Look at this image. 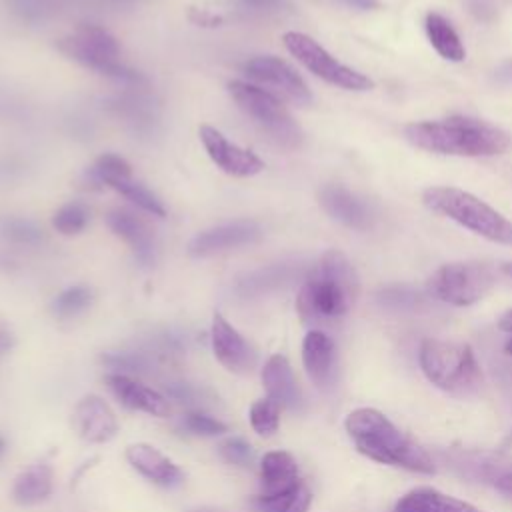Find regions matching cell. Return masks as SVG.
Listing matches in <instances>:
<instances>
[{"instance_id":"obj_30","label":"cell","mask_w":512,"mask_h":512,"mask_svg":"<svg viewBox=\"0 0 512 512\" xmlns=\"http://www.w3.org/2000/svg\"><path fill=\"white\" fill-rule=\"evenodd\" d=\"M92 302V290L88 286H70L52 300V312L58 318H72L86 310Z\"/></svg>"},{"instance_id":"obj_41","label":"cell","mask_w":512,"mask_h":512,"mask_svg":"<svg viewBox=\"0 0 512 512\" xmlns=\"http://www.w3.org/2000/svg\"><path fill=\"white\" fill-rule=\"evenodd\" d=\"M498 328L512 334V310H508V312L498 320Z\"/></svg>"},{"instance_id":"obj_25","label":"cell","mask_w":512,"mask_h":512,"mask_svg":"<svg viewBox=\"0 0 512 512\" xmlns=\"http://www.w3.org/2000/svg\"><path fill=\"white\" fill-rule=\"evenodd\" d=\"M426 36L432 44V48L450 62H462L466 58V48L458 36V32L452 28V24L440 16L438 12H428L424 20Z\"/></svg>"},{"instance_id":"obj_43","label":"cell","mask_w":512,"mask_h":512,"mask_svg":"<svg viewBox=\"0 0 512 512\" xmlns=\"http://www.w3.org/2000/svg\"><path fill=\"white\" fill-rule=\"evenodd\" d=\"M502 270H504V274H506V276H510V278H512V264H504V266H502Z\"/></svg>"},{"instance_id":"obj_22","label":"cell","mask_w":512,"mask_h":512,"mask_svg":"<svg viewBox=\"0 0 512 512\" xmlns=\"http://www.w3.org/2000/svg\"><path fill=\"white\" fill-rule=\"evenodd\" d=\"M300 482L298 464L294 456L286 450H272L262 456L260 462V484L264 496L280 494L290 490Z\"/></svg>"},{"instance_id":"obj_23","label":"cell","mask_w":512,"mask_h":512,"mask_svg":"<svg viewBox=\"0 0 512 512\" xmlns=\"http://www.w3.org/2000/svg\"><path fill=\"white\" fill-rule=\"evenodd\" d=\"M292 276H294L292 264H270L238 276L234 282V292L240 298H256L284 286L286 282H290Z\"/></svg>"},{"instance_id":"obj_15","label":"cell","mask_w":512,"mask_h":512,"mask_svg":"<svg viewBox=\"0 0 512 512\" xmlns=\"http://www.w3.org/2000/svg\"><path fill=\"white\" fill-rule=\"evenodd\" d=\"M106 224L118 238H122L130 246V250L134 252L136 260L142 266L154 264L156 260L154 232L140 216H136L126 208H112L106 214Z\"/></svg>"},{"instance_id":"obj_28","label":"cell","mask_w":512,"mask_h":512,"mask_svg":"<svg viewBox=\"0 0 512 512\" xmlns=\"http://www.w3.org/2000/svg\"><path fill=\"white\" fill-rule=\"evenodd\" d=\"M114 190L118 194H122L126 200H130L132 204H136L140 210H144L152 216H158V218L166 216V208L160 202V198L152 190H148L144 184H140L138 180L130 178V180L118 184Z\"/></svg>"},{"instance_id":"obj_12","label":"cell","mask_w":512,"mask_h":512,"mask_svg":"<svg viewBox=\"0 0 512 512\" xmlns=\"http://www.w3.org/2000/svg\"><path fill=\"white\" fill-rule=\"evenodd\" d=\"M210 342L216 360L234 374H250L258 366L256 348L220 314L214 312Z\"/></svg>"},{"instance_id":"obj_36","label":"cell","mask_w":512,"mask_h":512,"mask_svg":"<svg viewBox=\"0 0 512 512\" xmlns=\"http://www.w3.org/2000/svg\"><path fill=\"white\" fill-rule=\"evenodd\" d=\"M494 488L508 500H512V470H506L494 478Z\"/></svg>"},{"instance_id":"obj_39","label":"cell","mask_w":512,"mask_h":512,"mask_svg":"<svg viewBox=\"0 0 512 512\" xmlns=\"http://www.w3.org/2000/svg\"><path fill=\"white\" fill-rule=\"evenodd\" d=\"M10 346H12V334H10V330L0 322V354L8 352Z\"/></svg>"},{"instance_id":"obj_11","label":"cell","mask_w":512,"mask_h":512,"mask_svg":"<svg viewBox=\"0 0 512 512\" xmlns=\"http://www.w3.org/2000/svg\"><path fill=\"white\" fill-rule=\"evenodd\" d=\"M244 74L258 84L270 86L276 94L292 100L294 104L306 106L312 102V92L304 78L278 56H256L242 66Z\"/></svg>"},{"instance_id":"obj_20","label":"cell","mask_w":512,"mask_h":512,"mask_svg":"<svg viewBox=\"0 0 512 512\" xmlns=\"http://www.w3.org/2000/svg\"><path fill=\"white\" fill-rule=\"evenodd\" d=\"M128 464L142 474L144 478H148L154 484L160 486H176L182 482V472L180 468L168 458L164 456L158 448L146 444V442H136L130 444L124 452Z\"/></svg>"},{"instance_id":"obj_10","label":"cell","mask_w":512,"mask_h":512,"mask_svg":"<svg viewBox=\"0 0 512 512\" xmlns=\"http://www.w3.org/2000/svg\"><path fill=\"white\" fill-rule=\"evenodd\" d=\"M262 238V228L256 220L238 218L198 232L188 242V254L192 258H210L230 250L246 248Z\"/></svg>"},{"instance_id":"obj_7","label":"cell","mask_w":512,"mask_h":512,"mask_svg":"<svg viewBox=\"0 0 512 512\" xmlns=\"http://www.w3.org/2000/svg\"><path fill=\"white\" fill-rule=\"evenodd\" d=\"M56 46L64 56L106 78L124 84L144 82V78L136 70L128 68L120 60L118 40L98 24H80L72 34L60 38Z\"/></svg>"},{"instance_id":"obj_35","label":"cell","mask_w":512,"mask_h":512,"mask_svg":"<svg viewBox=\"0 0 512 512\" xmlns=\"http://www.w3.org/2000/svg\"><path fill=\"white\" fill-rule=\"evenodd\" d=\"M242 8L252 12H278L284 8V0H238Z\"/></svg>"},{"instance_id":"obj_27","label":"cell","mask_w":512,"mask_h":512,"mask_svg":"<svg viewBox=\"0 0 512 512\" xmlns=\"http://www.w3.org/2000/svg\"><path fill=\"white\" fill-rule=\"evenodd\" d=\"M86 178L92 184L108 186L114 190L118 184L132 178V168L122 156L108 152V154H102L100 158H96V162L88 168Z\"/></svg>"},{"instance_id":"obj_33","label":"cell","mask_w":512,"mask_h":512,"mask_svg":"<svg viewBox=\"0 0 512 512\" xmlns=\"http://www.w3.org/2000/svg\"><path fill=\"white\" fill-rule=\"evenodd\" d=\"M182 426L196 436H220L226 432V424L206 412H188L182 418Z\"/></svg>"},{"instance_id":"obj_5","label":"cell","mask_w":512,"mask_h":512,"mask_svg":"<svg viewBox=\"0 0 512 512\" xmlns=\"http://www.w3.org/2000/svg\"><path fill=\"white\" fill-rule=\"evenodd\" d=\"M428 210L454 220L470 232L504 246H512V222L478 196L454 186H430L422 194Z\"/></svg>"},{"instance_id":"obj_1","label":"cell","mask_w":512,"mask_h":512,"mask_svg":"<svg viewBox=\"0 0 512 512\" xmlns=\"http://www.w3.org/2000/svg\"><path fill=\"white\" fill-rule=\"evenodd\" d=\"M344 428L356 450L374 462L418 474L436 472L432 456L376 408H354L346 416Z\"/></svg>"},{"instance_id":"obj_24","label":"cell","mask_w":512,"mask_h":512,"mask_svg":"<svg viewBox=\"0 0 512 512\" xmlns=\"http://www.w3.org/2000/svg\"><path fill=\"white\" fill-rule=\"evenodd\" d=\"M54 488V474L48 464H32L14 478L12 498L20 506L44 502Z\"/></svg>"},{"instance_id":"obj_31","label":"cell","mask_w":512,"mask_h":512,"mask_svg":"<svg viewBox=\"0 0 512 512\" xmlns=\"http://www.w3.org/2000/svg\"><path fill=\"white\" fill-rule=\"evenodd\" d=\"M280 406L270 400V398H262V400H256L252 406H250V426L256 434L260 436H272L276 434L278 426H280Z\"/></svg>"},{"instance_id":"obj_32","label":"cell","mask_w":512,"mask_h":512,"mask_svg":"<svg viewBox=\"0 0 512 512\" xmlns=\"http://www.w3.org/2000/svg\"><path fill=\"white\" fill-rule=\"evenodd\" d=\"M0 232L6 240H10L14 244H24V246L38 244L44 238L42 230L34 222L24 220V218H16V216H6L0 222Z\"/></svg>"},{"instance_id":"obj_38","label":"cell","mask_w":512,"mask_h":512,"mask_svg":"<svg viewBox=\"0 0 512 512\" xmlns=\"http://www.w3.org/2000/svg\"><path fill=\"white\" fill-rule=\"evenodd\" d=\"M496 80L500 84H512V60L504 62L498 70H496Z\"/></svg>"},{"instance_id":"obj_17","label":"cell","mask_w":512,"mask_h":512,"mask_svg":"<svg viewBox=\"0 0 512 512\" xmlns=\"http://www.w3.org/2000/svg\"><path fill=\"white\" fill-rule=\"evenodd\" d=\"M318 202L330 218L342 222L348 228L366 230L372 224L370 208L340 184L322 186L318 192Z\"/></svg>"},{"instance_id":"obj_3","label":"cell","mask_w":512,"mask_h":512,"mask_svg":"<svg viewBox=\"0 0 512 512\" xmlns=\"http://www.w3.org/2000/svg\"><path fill=\"white\" fill-rule=\"evenodd\" d=\"M404 136L416 148L450 156H494L510 146L502 128L468 116L412 122L404 126Z\"/></svg>"},{"instance_id":"obj_9","label":"cell","mask_w":512,"mask_h":512,"mask_svg":"<svg viewBox=\"0 0 512 512\" xmlns=\"http://www.w3.org/2000/svg\"><path fill=\"white\" fill-rule=\"evenodd\" d=\"M282 42H284L286 50L304 68H308L314 76L322 78L324 82L338 86L342 90H352V92H366V90L374 88V82L366 74L338 62L314 38H310L302 32H286L282 36Z\"/></svg>"},{"instance_id":"obj_29","label":"cell","mask_w":512,"mask_h":512,"mask_svg":"<svg viewBox=\"0 0 512 512\" xmlns=\"http://www.w3.org/2000/svg\"><path fill=\"white\" fill-rule=\"evenodd\" d=\"M88 218H90V212L86 208L84 202H68L64 206H60L54 216H52V226L56 228V232L64 234V236H74V234H80L86 224H88Z\"/></svg>"},{"instance_id":"obj_16","label":"cell","mask_w":512,"mask_h":512,"mask_svg":"<svg viewBox=\"0 0 512 512\" xmlns=\"http://www.w3.org/2000/svg\"><path fill=\"white\" fill-rule=\"evenodd\" d=\"M302 364L320 390H326L336 380V346L322 330H310L302 340Z\"/></svg>"},{"instance_id":"obj_37","label":"cell","mask_w":512,"mask_h":512,"mask_svg":"<svg viewBox=\"0 0 512 512\" xmlns=\"http://www.w3.org/2000/svg\"><path fill=\"white\" fill-rule=\"evenodd\" d=\"M190 18L196 22V24H202V26H218L222 22L220 16L216 14H210V12H204V10H192L190 12Z\"/></svg>"},{"instance_id":"obj_18","label":"cell","mask_w":512,"mask_h":512,"mask_svg":"<svg viewBox=\"0 0 512 512\" xmlns=\"http://www.w3.org/2000/svg\"><path fill=\"white\" fill-rule=\"evenodd\" d=\"M106 382L114 392V396L120 400V404L126 406L128 410L146 412L158 418H164L170 412L166 398L158 390L134 380L128 374H118V372L106 374Z\"/></svg>"},{"instance_id":"obj_2","label":"cell","mask_w":512,"mask_h":512,"mask_svg":"<svg viewBox=\"0 0 512 512\" xmlns=\"http://www.w3.org/2000/svg\"><path fill=\"white\" fill-rule=\"evenodd\" d=\"M358 274L348 256L336 248L326 250L308 270L296 296V310L306 324L342 318L356 302Z\"/></svg>"},{"instance_id":"obj_34","label":"cell","mask_w":512,"mask_h":512,"mask_svg":"<svg viewBox=\"0 0 512 512\" xmlns=\"http://www.w3.org/2000/svg\"><path fill=\"white\" fill-rule=\"evenodd\" d=\"M220 454L226 462L236 466H250L254 460V448L244 438H228L220 444Z\"/></svg>"},{"instance_id":"obj_4","label":"cell","mask_w":512,"mask_h":512,"mask_svg":"<svg viewBox=\"0 0 512 512\" xmlns=\"http://www.w3.org/2000/svg\"><path fill=\"white\" fill-rule=\"evenodd\" d=\"M418 364L430 384L452 396H470L484 382L482 366L466 342L426 338L418 350Z\"/></svg>"},{"instance_id":"obj_42","label":"cell","mask_w":512,"mask_h":512,"mask_svg":"<svg viewBox=\"0 0 512 512\" xmlns=\"http://www.w3.org/2000/svg\"><path fill=\"white\" fill-rule=\"evenodd\" d=\"M504 352H506L508 356H512V336L504 342Z\"/></svg>"},{"instance_id":"obj_19","label":"cell","mask_w":512,"mask_h":512,"mask_svg":"<svg viewBox=\"0 0 512 512\" xmlns=\"http://www.w3.org/2000/svg\"><path fill=\"white\" fill-rule=\"evenodd\" d=\"M262 384L266 398L274 400L280 408L298 410L302 406V392L294 370L284 354H272L262 366Z\"/></svg>"},{"instance_id":"obj_14","label":"cell","mask_w":512,"mask_h":512,"mask_svg":"<svg viewBox=\"0 0 512 512\" xmlns=\"http://www.w3.org/2000/svg\"><path fill=\"white\" fill-rule=\"evenodd\" d=\"M72 426L82 440L92 444L108 442L118 432L114 410L96 394H88L76 404L72 412Z\"/></svg>"},{"instance_id":"obj_21","label":"cell","mask_w":512,"mask_h":512,"mask_svg":"<svg viewBox=\"0 0 512 512\" xmlns=\"http://www.w3.org/2000/svg\"><path fill=\"white\" fill-rule=\"evenodd\" d=\"M394 512H484L478 506L432 486H416L398 498Z\"/></svg>"},{"instance_id":"obj_8","label":"cell","mask_w":512,"mask_h":512,"mask_svg":"<svg viewBox=\"0 0 512 512\" xmlns=\"http://www.w3.org/2000/svg\"><path fill=\"white\" fill-rule=\"evenodd\" d=\"M496 284V272L484 262H450L426 282L430 296L452 306H472Z\"/></svg>"},{"instance_id":"obj_44","label":"cell","mask_w":512,"mask_h":512,"mask_svg":"<svg viewBox=\"0 0 512 512\" xmlns=\"http://www.w3.org/2000/svg\"><path fill=\"white\" fill-rule=\"evenodd\" d=\"M4 450H6V440H4V436H0V456L4 454Z\"/></svg>"},{"instance_id":"obj_6","label":"cell","mask_w":512,"mask_h":512,"mask_svg":"<svg viewBox=\"0 0 512 512\" xmlns=\"http://www.w3.org/2000/svg\"><path fill=\"white\" fill-rule=\"evenodd\" d=\"M228 92L270 142L284 150L300 148L304 132L274 92L244 80L228 82Z\"/></svg>"},{"instance_id":"obj_26","label":"cell","mask_w":512,"mask_h":512,"mask_svg":"<svg viewBox=\"0 0 512 512\" xmlns=\"http://www.w3.org/2000/svg\"><path fill=\"white\" fill-rule=\"evenodd\" d=\"M312 504L310 488L300 480L286 492L280 494H258L254 498V506L258 512H308Z\"/></svg>"},{"instance_id":"obj_40","label":"cell","mask_w":512,"mask_h":512,"mask_svg":"<svg viewBox=\"0 0 512 512\" xmlns=\"http://www.w3.org/2000/svg\"><path fill=\"white\" fill-rule=\"evenodd\" d=\"M344 2L346 6H352V8H358V10H372L378 6L376 0H340Z\"/></svg>"},{"instance_id":"obj_13","label":"cell","mask_w":512,"mask_h":512,"mask_svg":"<svg viewBox=\"0 0 512 512\" xmlns=\"http://www.w3.org/2000/svg\"><path fill=\"white\" fill-rule=\"evenodd\" d=\"M198 134L206 154L222 172L230 176L246 178L264 170V162L254 152L230 142L220 130L208 124H202Z\"/></svg>"}]
</instances>
